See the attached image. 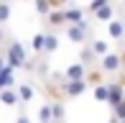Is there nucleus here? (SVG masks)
<instances>
[{"mask_svg": "<svg viewBox=\"0 0 125 123\" xmlns=\"http://www.w3.org/2000/svg\"><path fill=\"white\" fill-rule=\"evenodd\" d=\"M5 59H8L10 67H15V69H23L26 62H28V54H26V46L21 41H8V46H5Z\"/></svg>", "mask_w": 125, "mask_h": 123, "instance_id": "obj_1", "label": "nucleus"}, {"mask_svg": "<svg viewBox=\"0 0 125 123\" xmlns=\"http://www.w3.org/2000/svg\"><path fill=\"white\" fill-rule=\"evenodd\" d=\"M97 67L105 72V74L120 72V67H123V57H120V54H115V51H107L105 57H100V59H97Z\"/></svg>", "mask_w": 125, "mask_h": 123, "instance_id": "obj_2", "label": "nucleus"}, {"mask_svg": "<svg viewBox=\"0 0 125 123\" xmlns=\"http://www.w3.org/2000/svg\"><path fill=\"white\" fill-rule=\"evenodd\" d=\"M87 87H89L87 80H66L64 87H61V92H64V98H79Z\"/></svg>", "mask_w": 125, "mask_h": 123, "instance_id": "obj_3", "label": "nucleus"}, {"mask_svg": "<svg viewBox=\"0 0 125 123\" xmlns=\"http://www.w3.org/2000/svg\"><path fill=\"white\" fill-rule=\"evenodd\" d=\"M66 38H69L72 44H87V28L79 23H66Z\"/></svg>", "mask_w": 125, "mask_h": 123, "instance_id": "obj_4", "label": "nucleus"}, {"mask_svg": "<svg viewBox=\"0 0 125 123\" xmlns=\"http://www.w3.org/2000/svg\"><path fill=\"white\" fill-rule=\"evenodd\" d=\"M64 15H66V23H79V26H87V21H84V8H79V5H64Z\"/></svg>", "mask_w": 125, "mask_h": 123, "instance_id": "obj_5", "label": "nucleus"}, {"mask_svg": "<svg viewBox=\"0 0 125 123\" xmlns=\"http://www.w3.org/2000/svg\"><path fill=\"white\" fill-rule=\"evenodd\" d=\"M110 85V100H107V105H117L120 100H125V82H107Z\"/></svg>", "mask_w": 125, "mask_h": 123, "instance_id": "obj_6", "label": "nucleus"}, {"mask_svg": "<svg viewBox=\"0 0 125 123\" xmlns=\"http://www.w3.org/2000/svg\"><path fill=\"white\" fill-rule=\"evenodd\" d=\"M115 10H117V8L112 5V0H110V3H105L100 10H94L92 15H94V21H100V23H110V21L115 18Z\"/></svg>", "mask_w": 125, "mask_h": 123, "instance_id": "obj_7", "label": "nucleus"}, {"mask_svg": "<svg viewBox=\"0 0 125 123\" xmlns=\"http://www.w3.org/2000/svg\"><path fill=\"white\" fill-rule=\"evenodd\" d=\"M15 90H18V98H21V105L31 103V100L36 98V87H33L31 82H18V85H15Z\"/></svg>", "mask_w": 125, "mask_h": 123, "instance_id": "obj_8", "label": "nucleus"}, {"mask_svg": "<svg viewBox=\"0 0 125 123\" xmlns=\"http://www.w3.org/2000/svg\"><path fill=\"white\" fill-rule=\"evenodd\" d=\"M107 36L112 38V41H120V38H125V23L120 18H112L110 23H107Z\"/></svg>", "mask_w": 125, "mask_h": 123, "instance_id": "obj_9", "label": "nucleus"}, {"mask_svg": "<svg viewBox=\"0 0 125 123\" xmlns=\"http://www.w3.org/2000/svg\"><path fill=\"white\" fill-rule=\"evenodd\" d=\"M66 80H84L87 77V64L84 62H74V64H69L66 67Z\"/></svg>", "mask_w": 125, "mask_h": 123, "instance_id": "obj_10", "label": "nucleus"}, {"mask_svg": "<svg viewBox=\"0 0 125 123\" xmlns=\"http://www.w3.org/2000/svg\"><path fill=\"white\" fill-rule=\"evenodd\" d=\"M46 23L51 28H61V26H66V15H64V8H54L51 13L46 15Z\"/></svg>", "mask_w": 125, "mask_h": 123, "instance_id": "obj_11", "label": "nucleus"}, {"mask_svg": "<svg viewBox=\"0 0 125 123\" xmlns=\"http://www.w3.org/2000/svg\"><path fill=\"white\" fill-rule=\"evenodd\" d=\"M0 103H3V105H18L21 103L18 90H15V87H5V90H0Z\"/></svg>", "mask_w": 125, "mask_h": 123, "instance_id": "obj_12", "label": "nucleus"}, {"mask_svg": "<svg viewBox=\"0 0 125 123\" xmlns=\"http://www.w3.org/2000/svg\"><path fill=\"white\" fill-rule=\"evenodd\" d=\"M94 100H97V103H107V100H110V85H107V82L94 85Z\"/></svg>", "mask_w": 125, "mask_h": 123, "instance_id": "obj_13", "label": "nucleus"}, {"mask_svg": "<svg viewBox=\"0 0 125 123\" xmlns=\"http://www.w3.org/2000/svg\"><path fill=\"white\" fill-rule=\"evenodd\" d=\"M10 15H13V5H10V0H0V26L8 23Z\"/></svg>", "mask_w": 125, "mask_h": 123, "instance_id": "obj_14", "label": "nucleus"}, {"mask_svg": "<svg viewBox=\"0 0 125 123\" xmlns=\"http://www.w3.org/2000/svg\"><path fill=\"white\" fill-rule=\"evenodd\" d=\"M43 46H46V33H33L31 38V49L36 54H43Z\"/></svg>", "mask_w": 125, "mask_h": 123, "instance_id": "obj_15", "label": "nucleus"}, {"mask_svg": "<svg viewBox=\"0 0 125 123\" xmlns=\"http://www.w3.org/2000/svg\"><path fill=\"white\" fill-rule=\"evenodd\" d=\"M59 49V33H46V46H43V54H54Z\"/></svg>", "mask_w": 125, "mask_h": 123, "instance_id": "obj_16", "label": "nucleus"}, {"mask_svg": "<svg viewBox=\"0 0 125 123\" xmlns=\"http://www.w3.org/2000/svg\"><path fill=\"white\" fill-rule=\"evenodd\" d=\"M79 59H82L84 64H87V67H92V64H94V62H97L100 57H97V54L92 51V46H84L82 51H79Z\"/></svg>", "mask_w": 125, "mask_h": 123, "instance_id": "obj_17", "label": "nucleus"}, {"mask_svg": "<svg viewBox=\"0 0 125 123\" xmlns=\"http://www.w3.org/2000/svg\"><path fill=\"white\" fill-rule=\"evenodd\" d=\"M51 115H54L56 123L64 121V103H61V100H51Z\"/></svg>", "mask_w": 125, "mask_h": 123, "instance_id": "obj_18", "label": "nucleus"}, {"mask_svg": "<svg viewBox=\"0 0 125 123\" xmlns=\"http://www.w3.org/2000/svg\"><path fill=\"white\" fill-rule=\"evenodd\" d=\"M33 8H36V13L43 15V18L54 10V8H51V0H33Z\"/></svg>", "mask_w": 125, "mask_h": 123, "instance_id": "obj_19", "label": "nucleus"}, {"mask_svg": "<svg viewBox=\"0 0 125 123\" xmlns=\"http://www.w3.org/2000/svg\"><path fill=\"white\" fill-rule=\"evenodd\" d=\"M102 74H105V72H102L100 67H97V69H92V72H87V77H84V80H87L89 85H100V82H105V77H102Z\"/></svg>", "mask_w": 125, "mask_h": 123, "instance_id": "obj_20", "label": "nucleus"}, {"mask_svg": "<svg viewBox=\"0 0 125 123\" xmlns=\"http://www.w3.org/2000/svg\"><path fill=\"white\" fill-rule=\"evenodd\" d=\"M89 46H92V51L97 54V57H105V54L110 51V44H107V41H100V38H97V41H92Z\"/></svg>", "mask_w": 125, "mask_h": 123, "instance_id": "obj_21", "label": "nucleus"}, {"mask_svg": "<svg viewBox=\"0 0 125 123\" xmlns=\"http://www.w3.org/2000/svg\"><path fill=\"white\" fill-rule=\"evenodd\" d=\"M38 118H41V121H54V115H51V100L38 108Z\"/></svg>", "mask_w": 125, "mask_h": 123, "instance_id": "obj_22", "label": "nucleus"}, {"mask_svg": "<svg viewBox=\"0 0 125 123\" xmlns=\"http://www.w3.org/2000/svg\"><path fill=\"white\" fill-rule=\"evenodd\" d=\"M112 113H115L117 115V118H125V100H120V103H117V105H112Z\"/></svg>", "mask_w": 125, "mask_h": 123, "instance_id": "obj_23", "label": "nucleus"}, {"mask_svg": "<svg viewBox=\"0 0 125 123\" xmlns=\"http://www.w3.org/2000/svg\"><path fill=\"white\" fill-rule=\"evenodd\" d=\"M105 3H110V0H92V3H89V8H87V10H89V13H94V10H100L102 5H105Z\"/></svg>", "mask_w": 125, "mask_h": 123, "instance_id": "obj_24", "label": "nucleus"}, {"mask_svg": "<svg viewBox=\"0 0 125 123\" xmlns=\"http://www.w3.org/2000/svg\"><path fill=\"white\" fill-rule=\"evenodd\" d=\"M15 123H31V118H28V115H26V113H21V115H18V118H15Z\"/></svg>", "mask_w": 125, "mask_h": 123, "instance_id": "obj_25", "label": "nucleus"}, {"mask_svg": "<svg viewBox=\"0 0 125 123\" xmlns=\"http://www.w3.org/2000/svg\"><path fill=\"white\" fill-rule=\"evenodd\" d=\"M8 64V59H5V54H0V72H3V67Z\"/></svg>", "mask_w": 125, "mask_h": 123, "instance_id": "obj_26", "label": "nucleus"}, {"mask_svg": "<svg viewBox=\"0 0 125 123\" xmlns=\"http://www.w3.org/2000/svg\"><path fill=\"white\" fill-rule=\"evenodd\" d=\"M3 41H5V33H3V31H0V44H3Z\"/></svg>", "mask_w": 125, "mask_h": 123, "instance_id": "obj_27", "label": "nucleus"}, {"mask_svg": "<svg viewBox=\"0 0 125 123\" xmlns=\"http://www.w3.org/2000/svg\"><path fill=\"white\" fill-rule=\"evenodd\" d=\"M123 8H125V0H123Z\"/></svg>", "mask_w": 125, "mask_h": 123, "instance_id": "obj_28", "label": "nucleus"}, {"mask_svg": "<svg viewBox=\"0 0 125 123\" xmlns=\"http://www.w3.org/2000/svg\"><path fill=\"white\" fill-rule=\"evenodd\" d=\"M120 123H125V118H123V121H120Z\"/></svg>", "mask_w": 125, "mask_h": 123, "instance_id": "obj_29", "label": "nucleus"}, {"mask_svg": "<svg viewBox=\"0 0 125 123\" xmlns=\"http://www.w3.org/2000/svg\"><path fill=\"white\" fill-rule=\"evenodd\" d=\"M123 23H125V21H123Z\"/></svg>", "mask_w": 125, "mask_h": 123, "instance_id": "obj_30", "label": "nucleus"}]
</instances>
